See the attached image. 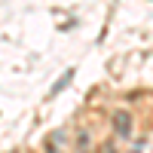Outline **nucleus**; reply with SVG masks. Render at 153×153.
<instances>
[{"instance_id": "20e7f679", "label": "nucleus", "mask_w": 153, "mask_h": 153, "mask_svg": "<svg viewBox=\"0 0 153 153\" xmlns=\"http://www.w3.org/2000/svg\"><path fill=\"white\" fill-rule=\"evenodd\" d=\"M117 147H113V141H107V144H101V153H113Z\"/></svg>"}, {"instance_id": "f03ea898", "label": "nucleus", "mask_w": 153, "mask_h": 153, "mask_svg": "<svg viewBox=\"0 0 153 153\" xmlns=\"http://www.w3.org/2000/svg\"><path fill=\"white\" fill-rule=\"evenodd\" d=\"M113 129H117V135H123V138H129L132 135V117L129 113H113Z\"/></svg>"}, {"instance_id": "39448f33", "label": "nucleus", "mask_w": 153, "mask_h": 153, "mask_svg": "<svg viewBox=\"0 0 153 153\" xmlns=\"http://www.w3.org/2000/svg\"><path fill=\"white\" fill-rule=\"evenodd\" d=\"M46 153H58V147L55 144H46Z\"/></svg>"}, {"instance_id": "7ed1b4c3", "label": "nucleus", "mask_w": 153, "mask_h": 153, "mask_svg": "<svg viewBox=\"0 0 153 153\" xmlns=\"http://www.w3.org/2000/svg\"><path fill=\"white\" fill-rule=\"evenodd\" d=\"M80 153H89V135L86 132L80 135Z\"/></svg>"}, {"instance_id": "423d86ee", "label": "nucleus", "mask_w": 153, "mask_h": 153, "mask_svg": "<svg viewBox=\"0 0 153 153\" xmlns=\"http://www.w3.org/2000/svg\"><path fill=\"white\" fill-rule=\"evenodd\" d=\"M129 153H141V144H135V147H132V150H129Z\"/></svg>"}, {"instance_id": "f257e3e1", "label": "nucleus", "mask_w": 153, "mask_h": 153, "mask_svg": "<svg viewBox=\"0 0 153 153\" xmlns=\"http://www.w3.org/2000/svg\"><path fill=\"white\" fill-rule=\"evenodd\" d=\"M74 74H76L74 68H68L65 74H61V76H58V80H55L52 86H49V98H55V95H61V92H65V89L71 86V80H74Z\"/></svg>"}]
</instances>
